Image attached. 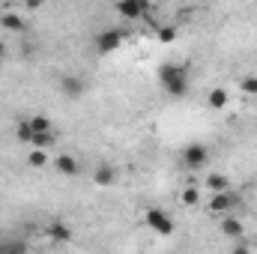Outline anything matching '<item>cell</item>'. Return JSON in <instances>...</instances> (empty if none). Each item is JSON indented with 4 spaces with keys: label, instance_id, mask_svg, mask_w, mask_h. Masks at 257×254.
<instances>
[{
    "label": "cell",
    "instance_id": "2e32d148",
    "mask_svg": "<svg viewBox=\"0 0 257 254\" xmlns=\"http://www.w3.org/2000/svg\"><path fill=\"white\" fill-rule=\"evenodd\" d=\"M0 24H3L6 30H12V33H24V27H27V24H24V18H18V15H15V12H9V9L3 12Z\"/></svg>",
    "mask_w": 257,
    "mask_h": 254
},
{
    "label": "cell",
    "instance_id": "9c48e42d",
    "mask_svg": "<svg viewBox=\"0 0 257 254\" xmlns=\"http://www.w3.org/2000/svg\"><path fill=\"white\" fill-rule=\"evenodd\" d=\"M54 168H57V174H63V177H78V174H81V162H78L75 156H69V153H60V156L54 159Z\"/></svg>",
    "mask_w": 257,
    "mask_h": 254
},
{
    "label": "cell",
    "instance_id": "7a4b0ae2",
    "mask_svg": "<svg viewBox=\"0 0 257 254\" xmlns=\"http://www.w3.org/2000/svg\"><path fill=\"white\" fill-rule=\"evenodd\" d=\"M180 159H183V168H186V171H200V168H206V162H209V147L200 144V141H192V144L183 147Z\"/></svg>",
    "mask_w": 257,
    "mask_h": 254
},
{
    "label": "cell",
    "instance_id": "52a82bcc",
    "mask_svg": "<svg viewBox=\"0 0 257 254\" xmlns=\"http://www.w3.org/2000/svg\"><path fill=\"white\" fill-rule=\"evenodd\" d=\"M117 12H120L126 21H138V18L150 15V3H147V0H120V3H117Z\"/></svg>",
    "mask_w": 257,
    "mask_h": 254
},
{
    "label": "cell",
    "instance_id": "e0dca14e",
    "mask_svg": "<svg viewBox=\"0 0 257 254\" xmlns=\"http://www.w3.org/2000/svg\"><path fill=\"white\" fill-rule=\"evenodd\" d=\"M180 200H183L186 206H197V203H200V189H197V186H186V189L180 191Z\"/></svg>",
    "mask_w": 257,
    "mask_h": 254
},
{
    "label": "cell",
    "instance_id": "30bf717a",
    "mask_svg": "<svg viewBox=\"0 0 257 254\" xmlns=\"http://www.w3.org/2000/svg\"><path fill=\"white\" fill-rule=\"evenodd\" d=\"M48 239H51V242H60V245L72 242V227H69L66 221H60V218H54V221L48 224Z\"/></svg>",
    "mask_w": 257,
    "mask_h": 254
},
{
    "label": "cell",
    "instance_id": "7c38bea8",
    "mask_svg": "<svg viewBox=\"0 0 257 254\" xmlns=\"http://www.w3.org/2000/svg\"><path fill=\"white\" fill-rule=\"evenodd\" d=\"M24 123H27V129H30L33 135H42V132H54V126H51V117H45V114H33V117H24Z\"/></svg>",
    "mask_w": 257,
    "mask_h": 254
},
{
    "label": "cell",
    "instance_id": "cb8c5ba5",
    "mask_svg": "<svg viewBox=\"0 0 257 254\" xmlns=\"http://www.w3.org/2000/svg\"><path fill=\"white\" fill-rule=\"evenodd\" d=\"M39 6H42V3H39V0H27V9H30V12H36V9H39Z\"/></svg>",
    "mask_w": 257,
    "mask_h": 254
},
{
    "label": "cell",
    "instance_id": "ba28073f",
    "mask_svg": "<svg viewBox=\"0 0 257 254\" xmlns=\"http://www.w3.org/2000/svg\"><path fill=\"white\" fill-rule=\"evenodd\" d=\"M236 203V197L230 191H221V194H209V212L215 215H230V206Z\"/></svg>",
    "mask_w": 257,
    "mask_h": 254
},
{
    "label": "cell",
    "instance_id": "ffe728a7",
    "mask_svg": "<svg viewBox=\"0 0 257 254\" xmlns=\"http://www.w3.org/2000/svg\"><path fill=\"white\" fill-rule=\"evenodd\" d=\"M239 87H242L245 96H257V75H245V78L239 81Z\"/></svg>",
    "mask_w": 257,
    "mask_h": 254
},
{
    "label": "cell",
    "instance_id": "8fae6325",
    "mask_svg": "<svg viewBox=\"0 0 257 254\" xmlns=\"http://www.w3.org/2000/svg\"><path fill=\"white\" fill-rule=\"evenodd\" d=\"M93 183H96V186H105V189L114 186V183H117V168L102 162V165L96 168V174H93Z\"/></svg>",
    "mask_w": 257,
    "mask_h": 254
},
{
    "label": "cell",
    "instance_id": "d6986e66",
    "mask_svg": "<svg viewBox=\"0 0 257 254\" xmlns=\"http://www.w3.org/2000/svg\"><path fill=\"white\" fill-rule=\"evenodd\" d=\"M177 39V24H165V27H159V42H174Z\"/></svg>",
    "mask_w": 257,
    "mask_h": 254
},
{
    "label": "cell",
    "instance_id": "44dd1931",
    "mask_svg": "<svg viewBox=\"0 0 257 254\" xmlns=\"http://www.w3.org/2000/svg\"><path fill=\"white\" fill-rule=\"evenodd\" d=\"M30 138H33V132H30L27 123L21 120V123H18V141H21V144H30Z\"/></svg>",
    "mask_w": 257,
    "mask_h": 254
},
{
    "label": "cell",
    "instance_id": "8992f818",
    "mask_svg": "<svg viewBox=\"0 0 257 254\" xmlns=\"http://www.w3.org/2000/svg\"><path fill=\"white\" fill-rule=\"evenodd\" d=\"M218 230H221V236H224V239L245 242V227H242V221H239L236 215H221V221H218Z\"/></svg>",
    "mask_w": 257,
    "mask_h": 254
},
{
    "label": "cell",
    "instance_id": "3957f363",
    "mask_svg": "<svg viewBox=\"0 0 257 254\" xmlns=\"http://www.w3.org/2000/svg\"><path fill=\"white\" fill-rule=\"evenodd\" d=\"M144 221H147V227L153 230V233H159V236H171L177 227H174V218L165 212V209H159V206H150L147 212H144Z\"/></svg>",
    "mask_w": 257,
    "mask_h": 254
},
{
    "label": "cell",
    "instance_id": "5b68a950",
    "mask_svg": "<svg viewBox=\"0 0 257 254\" xmlns=\"http://www.w3.org/2000/svg\"><path fill=\"white\" fill-rule=\"evenodd\" d=\"M123 45V30H102L96 36V51L99 54H114Z\"/></svg>",
    "mask_w": 257,
    "mask_h": 254
},
{
    "label": "cell",
    "instance_id": "5bb4252c",
    "mask_svg": "<svg viewBox=\"0 0 257 254\" xmlns=\"http://www.w3.org/2000/svg\"><path fill=\"white\" fill-rule=\"evenodd\" d=\"M54 144H57V135L54 132H42V135H33L30 138V150H42V153L51 150Z\"/></svg>",
    "mask_w": 257,
    "mask_h": 254
},
{
    "label": "cell",
    "instance_id": "603a6c76",
    "mask_svg": "<svg viewBox=\"0 0 257 254\" xmlns=\"http://www.w3.org/2000/svg\"><path fill=\"white\" fill-rule=\"evenodd\" d=\"M230 254H251V248H248V242H236V248Z\"/></svg>",
    "mask_w": 257,
    "mask_h": 254
},
{
    "label": "cell",
    "instance_id": "ac0fdd59",
    "mask_svg": "<svg viewBox=\"0 0 257 254\" xmlns=\"http://www.w3.org/2000/svg\"><path fill=\"white\" fill-rule=\"evenodd\" d=\"M27 165H30V168H45V165H48V156H45L42 150H30Z\"/></svg>",
    "mask_w": 257,
    "mask_h": 254
},
{
    "label": "cell",
    "instance_id": "6da1fadb",
    "mask_svg": "<svg viewBox=\"0 0 257 254\" xmlns=\"http://www.w3.org/2000/svg\"><path fill=\"white\" fill-rule=\"evenodd\" d=\"M159 84L171 99H186L189 93V72L180 63H162L159 66Z\"/></svg>",
    "mask_w": 257,
    "mask_h": 254
},
{
    "label": "cell",
    "instance_id": "7402d4cb",
    "mask_svg": "<svg viewBox=\"0 0 257 254\" xmlns=\"http://www.w3.org/2000/svg\"><path fill=\"white\" fill-rule=\"evenodd\" d=\"M0 254H24V248H21V245H3Z\"/></svg>",
    "mask_w": 257,
    "mask_h": 254
},
{
    "label": "cell",
    "instance_id": "4fadbf2b",
    "mask_svg": "<svg viewBox=\"0 0 257 254\" xmlns=\"http://www.w3.org/2000/svg\"><path fill=\"white\" fill-rule=\"evenodd\" d=\"M206 191H209V194L230 191V180H227L224 174H209V177H206Z\"/></svg>",
    "mask_w": 257,
    "mask_h": 254
},
{
    "label": "cell",
    "instance_id": "9a60e30c",
    "mask_svg": "<svg viewBox=\"0 0 257 254\" xmlns=\"http://www.w3.org/2000/svg\"><path fill=\"white\" fill-rule=\"evenodd\" d=\"M206 102H209V108H215V111H224V108H227V102H230V96H227V90L215 87V90H209Z\"/></svg>",
    "mask_w": 257,
    "mask_h": 254
},
{
    "label": "cell",
    "instance_id": "d4e9b609",
    "mask_svg": "<svg viewBox=\"0 0 257 254\" xmlns=\"http://www.w3.org/2000/svg\"><path fill=\"white\" fill-rule=\"evenodd\" d=\"M6 54H9V45H6V42H3V39H0V60H3V57H6Z\"/></svg>",
    "mask_w": 257,
    "mask_h": 254
},
{
    "label": "cell",
    "instance_id": "277c9868",
    "mask_svg": "<svg viewBox=\"0 0 257 254\" xmlns=\"http://www.w3.org/2000/svg\"><path fill=\"white\" fill-rule=\"evenodd\" d=\"M57 87H60V96H66L69 102H75V99H81L87 93V81L81 75H72V72H63L57 78Z\"/></svg>",
    "mask_w": 257,
    "mask_h": 254
}]
</instances>
